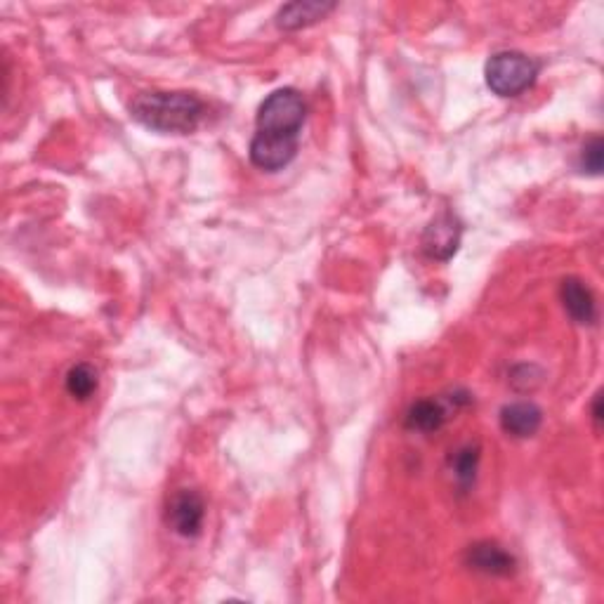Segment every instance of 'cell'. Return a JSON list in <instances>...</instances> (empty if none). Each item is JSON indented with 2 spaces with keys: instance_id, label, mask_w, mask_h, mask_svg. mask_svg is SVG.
Masks as SVG:
<instances>
[{
  "instance_id": "1",
  "label": "cell",
  "mask_w": 604,
  "mask_h": 604,
  "mask_svg": "<svg viewBox=\"0 0 604 604\" xmlns=\"http://www.w3.org/2000/svg\"><path fill=\"white\" fill-rule=\"evenodd\" d=\"M307 104L295 88L274 90L260 104L251 140V161L265 173L284 170L295 159L300 147V130L305 126Z\"/></svg>"
},
{
  "instance_id": "2",
  "label": "cell",
  "mask_w": 604,
  "mask_h": 604,
  "mask_svg": "<svg viewBox=\"0 0 604 604\" xmlns=\"http://www.w3.org/2000/svg\"><path fill=\"white\" fill-rule=\"evenodd\" d=\"M130 114L144 128L163 135H189L199 128L206 104L192 93H142L130 104Z\"/></svg>"
},
{
  "instance_id": "3",
  "label": "cell",
  "mask_w": 604,
  "mask_h": 604,
  "mask_svg": "<svg viewBox=\"0 0 604 604\" xmlns=\"http://www.w3.org/2000/svg\"><path fill=\"white\" fill-rule=\"evenodd\" d=\"M538 69L541 67H538L536 59L524 55V52L505 50L496 52L489 59L487 67H484V78H487L491 93L498 97H517L534 85Z\"/></svg>"
},
{
  "instance_id": "4",
  "label": "cell",
  "mask_w": 604,
  "mask_h": 604,
  "mask_svg": "<svg viewBox=\"0 0 604 604\" xmlns=\"http://www.w3.org/2000/svg\"><path fill=\"white\" fill-rule=\"evenodd\" d=\"M461 236H463V227L456 215L442 213L425 227L420 246H423V253L428 255L430 260L446 262L453 258V253H456L458 246H461Z\"/></svg>"
},
{
  "instance_id": "5",
  "label": "cell",
  "mask_w": 604,
  "mask_h": 604,
  "mask_svg": "<svg viewBox=\"0 0 604 604\" xmlns=\"http://www.w3.org/2000/svg\"><path fill=\"white\" fill-rule=\"evenodd\" d=\"M203 517H206V505L203 498L192 489H182L170 498L168 505V524L173 527L175 534L194 538L199 536L203 527Z\"/></svg>"
},
{
  "instance_id": "6",
  "label": "cell",
  "mask_w": 604,
  "mask_h": 604,
  "mask_svg": "<svg viewBox=\"0 0 604 604\" xmlns=\"http://www.w3.org/2000/svg\"><path fill=\"white\" fill-rule=\"evenodd\" d=\"M543 423V411L534 402H512L503 406L501 428L505 435L527 439L534 437Z\"/></svg>"
},
{
  "instance_id": "7",
  "label": "cell",
  "mask_w": 604,
  "mask_h": 604,
  "mask_svg": "<svg viewBox=\"0 0 604 604\" xmlns=\"http://www.w3.org/2000/svg\"><path fill=\"white\" fill-rule=\"evenodd\" d=\"M468 562L472 569L482 571L487 576H510L515 571V557L498 543L482 541L475 543L468 553Z\"/></svg>"
},
{
  "instance_id": "8",
  "label": "cell",
  "mask_w": 604,
  "mask_h": 604,
  "mask_svg": "<svg viewBox=\"0 0 604 604\" xmlns=\"http://www.w3.org/2000/svg\"><path fill=\"white\" fill-rule=\"evenodd\" d=\"M562 302L564 310L576 324H593L597 319V305L590 288L581 279H564L562 281Z\"/></svg>"
},
{
  "instance_id": "9",
  "label": "cell",
  "mask_w": 604,
  "mask_h": 604,
  "mask_svg": "<svg viewBox=\"0 0 604 604\" xmlns=\"http://www.w3.org/2000/svg\"><path fill=\"white\" fill-rule=\"evenodd\" d=\"M336 5L333 3H319V0H305V3H291L284 5L277 15V26L284 31L305 29V26L317 24L319 19H324Z\"/></svg>"
},
{
  "instance_id": "10",
  "label": "cell",
  "mask_w": 604,
  "mask_h": 604,
  "mask_svg": "<svg viewBox=\"0 0 604 604\" xmlns=\"http://www.w3.org/2000/svg\"><path fill=\"white\" fill-rule=\"evenodd\" d=\"M449 418V409L439 399H420L406 413V428L416 432H437Z\"/></svg>"
},
{
  "instance_id": "11",
  "label": "cell",
  "mask_w": 604,
  "mask_h": 604,
  "mask_svg": "<svg viewBox=\"0 0 604 604\" xmlns=\"http://www.w3.org/2000/svg\"><path fill=\"white\" fill-rule=\"evenodd\" d=\"M97 371L90 364H76L74 369L67 373V392L78 402H85L97 392Z\"/></svg>"
},
{
  "instance_id": "12",
  "label": "cell",
  "mask_w": 604,
  "mask_h": 604,
  "mask_svg": "<svg viewBox=\"0 0 604 604\" xmlns=\"http://www.w3.org/2000/svg\"><path fill=\"white\" fill-rule=\"evenodd\" d=\"M477 465H479V446L468 444L463 446V449H458L456 456H453V475H456L458 484L470 487V484L475 482Z\"/></svg>"
},
{
  "instance_id": "13",
  "label": "cell",
  "mask_w": 604,
  "mask_h": 604,
  "mask_svg": "<svg viewBox=\"0 0 604 604\" xmlns=\"http://www.w3.org/2000/svg\"><path fill=\"white\" fill-rule=\"evenodd\" d=\"M581 168H583V173H590V175L602 173V140L600 137H593V140L583 147Z\"/></svg>"
},
{
  "instance_id": "14",
  "label": "cell",
  "mask_w": 604,
  "mask_h": 604,
  "mask_svg": "<svg viewBox=\"0 0 604 604\" xmlns=\"http://www.w3.org/2000/svg\"><path fill=\"white\" fill-rule=\"evenodd\" d=\"M593 420H595V428H600V420H602V395L597 392L595 402H593Z\"/></svg>"
}]
</instances>
